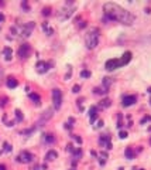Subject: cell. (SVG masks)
Instances as JSON below:
<instances>
[{"mask_svg": "<svg viewBox=\"0 0 151 170\" xmlns=\"http://www.w3.org/2000/svg\"><path fill=\"white\" fill-rule=\"evenodd\" d=\"M72 92L73 94H79V92H81V85H73Z\"/></svg>", "mask_w": 151, "mask_h": 170, "instance_id": "4dcf8cb0", "label": "cell"}, {"mask_svg": "<svg viewBox=\"0 0 151 170\" xmlns=\"http://www.w3.org/2000/svg\"><path fill=\"white\" fill-rule=\"evenodd\" d=\"M99 143L102 146H105L106 149H112V142H110V136L109 135H102L99 139Z\"/></svg>", "mask_w": 151, "mask_h": 170, "instance_id": "8fae6325", "label": "cell"}, {"mask_svg": "<svg viewBox=\"0 0 151 170\" xmlns=\"http://www.w3.org/2000/svg\"><path fill=\"white\" fill-rule=\"evenodd\" d=\"M107 89H105V88L102 87V88H95V89H93V94H96V95H106V94H107Z\"/></svg>", "mask_w": 151, "mask_h": 170, "instance_id": "603a6c76", "label": "cell"}, {"mask_svg": "<svg viewBox=\"0 0 151 170\" xmlns=\"http://www.w3.org/2000/svg\"><path fill=\"white\" fill-rule=\"evenodd\" d=\"M131 55H133V54H131L130 51H126V53H124V54H123V57L120 58V63H122V67L130 63V60H131Z\"/></svg>", "mask_w": 151, "mask_h": 170, "instance_id": "4fadbf2b", "label": "cell"}, {"mask_svg": "<svg viewBox=\"0 0 151 170\" xmlns=\"http://www.w3.org/2000/svg\"><path fill=\"white\" fill-rule=\"evenodd\" d=\"M146 122H151V116H146L141 119V123H146Z\"/></svg>", "mask_w": 151, "mask_h": 170, "instance_id": "e575fe53", "label": "cell"}, {"mask_svg": "<svg viewBox=\"0 0 151 170\" xmlns=\"http://www.w3.org/2000/svg\"><path fill=\"white\" fill-rule=\"evenodd\" d=\"M112 82H113V79L107 78V77H106V78H103V81H102V87L109 91V88H110V85H112Z\"/></svg>", "mask_w": 151, "mask_h": 170, "instance_id": "d6986e66", "label": "cell"}, {"mask_svg": "<svg viewBox=\"0 0 151 170\" xmlns=\"http://www.w3.org/2000/svg\"><path fill=\"white\" fill-rule=\"evenodd\" d=\"M124 156L127 157L128 160H133L134 157H136V152H134V150L131 149V147H127V149L124 150Z\"/></svg>", "mask_w": 151, "mask_h": 170, "instance_id": "e0dca14e", "label": "cell"}, {"mask_svg": "<svg viewBox=\"0 0 151 170\" xmlns=\"http://www.w3.org/2000/svg\"><path fill=\"white\" fill-rule=\"evenodd\" d=\"M86 26H88V24H86V21H82V23L79 24V27H81V28H85V27H86Z\"/></svg>", "mask_w": 151, "mask_h": 170, "instance_id": "d590c367", "label": "cell"}, {"mask_svg": "<svg viewBox=\"0 0 151 170\" xmlns=\"http://www.w3.org/2000/svg\"><path fill=\"white\" fill-rule=\"evenodd\" d=\"M110 105H112V101H110L109 98H106V99H102L100 104H99V106H100V108H109Z\"/></svg>", "mask_w": 151, "mask_h": 170, "instance_id": "cb8c5ba5", "label": "cell"}, {"mask_svg": "<svg viewBox=\"0 0 151 170\" xmlns=\"http://www.w3.org/2000/svg\"><path fill=\"white\" fill-rule=\"evenodd\" d=\"M91 155H92V156H97V153L95 152V150H92V152H91Z\"/></svg>", "mask_w": 151, "mask_h": 170, "instance_id": "60d3db41", "label": "cell"}, {"mask_svg": "<svg viewBox=\"0 0 151 170\" xmlns=\"http://www.w3.org/2000/svg\"><path fill=\"white\" fill-rule=\"evenodd\" d=\"M2 74H3V71H2V68H0V78H2Z\"/></svg>", "mask_w": 151, "mask_h": 170, "instance_id": "ee69618b", "label": "cell"}, {"mask_svg": "<svg viewBox=\"0 0 151 170\" xmlns=\"http://www.w3.org/2000/svg\"><path fill=\"white\" fill-rule=\"evenodd\" d=\"M72 155H73V159H75V162H76L79 157L83 155V152H82V149H81V147H78V149H73Z\"/></svg>", "mask_w": 151, "mask_h": 170, "instance_id": "44dd1931", "label": "cell"}, {"mask_svg": "<svg viewBox=\"0 0 151 170\" xmlns=\"http://www.w3.org/2000/svg\"><path fill=\"white\" fill-rule=\"evenodd\" d=\"M136 102H137L136 95H126V97H123V106H131Z\"/></svg>", "mask_w": 151, "mask_h": 170, "instance_id": "30bf717a", "label": "cell"}, {"mask_svg": "<svg viewBox=\"0 0 151 170\" xmlns=\"http://www.w3.org/2000/svg\"><path fill=\"white\" fill-rule=\"evenodd\" d=\"M32 159H34V156H32L31 153L27 152V150H23V152L17 156L16 160H17L18 163H30V162H32Z\"/></svg>", "mask_w": 151, "mask_h": 170, "instance_id": "5b68a950", "label": "cell"}, {"mask_svg": "<svg viewBox=\"0 0 151 170\" xmlns=\"http://www.w3.org/2000/svg\"><path fill=\"white\" fill-rule=\"evenodd\" d=\"M30 54H31V46H30V44L24 43V44H21V46L18 47L17 55L20 57V58H21V60H26V58H28V57H30Z\"/></svg>", "mask_w": 151, "mask_h": 170, "instance_id": "3957f363", "label": "cell"}, {"mask_svg": "<svg viewBox=\"0 0 151 170\" xmlns=\"http://www.w3.org/2000/svg\"><path fill=\"white\" fill-rule=\"evenodd\" d=\"M34 27H35L34 21H30V23H27L26 26H23V31H21V36H23V37H30V36H31V31L34 30Z\"/></svg>", "mask_w": 151, "mask_h": 170, "instance_id": "9c48e42d", "label": "cell"}, {"mask_svg": "<svg viewBox=\"0 0 151 170\" xmlns=\"http://www.w3.org/2000/svg\"><path fill=\"white\" fill-rule=\"evenodd\" d=\"M102 125H103V122H102V120H99V122H97V125H96V128H102Z\"/></svg>", "mask_w": 151, "mask_h": 170, "instance_id": "f35d334b", "label": "cell"}, {"mask_svg": "<svg viewBox=\"0 0 151 170\" xmlns=\"http://www.w3.org/2000/svg\"><path fill=\"white\" fill-rule=\"evenodd\" d=\"M30 99H31L35 105H40V102H41V97H40L38 94H30Z\"/></svg>", "mask_w": 151, "mask_h": 170, "instance_id": "ffe728a7", "label": "cell"}, {"mask_svg": "<svg viewBox=\"0 0 151 170\" xmlns=\"http://www.w3.org/2000/svg\"><path fill=\"white\" fill-rule=\"evenodd\" d=\"M51 116H52V111H51V109L45 111V112H44V115H42V118L40 119V122L37 123V126H42V123H45V122L50 119Z\"/></svg>", "mask_w": 151, "mask_h": 170, "instance_id": "7c38bea8", "label": "cell"}, {"mask_svg": "<svg viewBox=\"0 0 151 170\" xmlns=\"http://www.w3.org/2000/svg\"><path fill=\"white\" fill-rule=\"evenodd\" d=\"M91 75L92 74L89 69H82V71H81V78H89Z\"/></svg>", "mask_w": 151, "mask_h": 170, "instance_id": "484cf974", "label": "cell"}, {"mask_svg": "<svg viewBox=\"0 0 151 170\" xmlns=\"http://www.w3.org/2000/svg\"><path fill=\"white\" fill-rule=\"evenodd\" d=\"M3 150H5V152H11V145L7 143V142H5L3 143Z\"/></svg>", "mask_w": 151, "mask_h": 170, "instance_id": "83f0119b", "label": "cell"}, {"mask_svg": "<svg viewBox=\"0 0 151 170\" xmlns=\"http://www.w3.org/2000/svg\"><path fill=\"white\" fill-rule=\"evenodd\" d=\"M119 170H123V169H122V167H120V169H119Z\"/></svg>", "mask_w": 151, "mask_h": 170, "instance_id": "f6af8a7d", "label": "cell"}, {"mask_svg": "<svg viewBox=\"0 0 151 170\" xmlns=\"http://www.w3.org/2000/svg\"><path fill=\"white\" fill-rule=\"evenodd\" d=\"M42 30L45 31L47 36H52V34H54V30H52V28H51L47 23H42Z\"/></svg>", "mask_w": 151, "mask_h": 170, "instance_id": "7402d4cb", "label": "cell"}, {"mask_svg": "<svg viewBox=\"0 0 151 170\" xmlns=\"http://www.w3.org/2000/svg\"><path fill=\"white\" fill-rule=\"evenodd\" d=\"M6 85H7V87L9 88H11V89H13V88H16L18 85V81L16 78H14V77H9V78L6 79Z\"/></svg>", "mask_w": 151, "mask_h": 170, "instance_id": "5bb4252c", "label": "cell"}, {"mask_svg": "<svg viewBox=\"0 0 151 170\" xmlns=\"http://www.w3.org/2000/svg\"><path fill=\"white\" fill-rule=\"evenodd\" d=\"M99 28H92L91 31H88L86 37H85V44L89 50H93V48H96L97 44H99Z\"/></svg>", "mask_w": 151, "mask_h": 170, "instance_id": "7a4b0ae2", "label": "cell"}, {"mask_svg": "<svg viewBox=\"0 0 151 170\" xmlns=\"http://www.w3.org/2000/svg\"><path fill=\"white\" fill-rule=\"evenodd\" d=\"M103 11H105V17L103 21H119L126 26H131L134 23V16L130 11L124 10L122 6L116 5V3H106L103 6Z\"/></svg>", "mask_w": 151, "mask_h": 170, "instance_id": "6da1fadb", "label": "cell"}, {"mask_svg": "<svg viewBox=\"0 0 151 170\" xmlns=\"http://www.w3.org/2000/svg\"><path fill=\"white\" fill-rule=\"evenodd\" d=\"M51 64H48V63H45V61H38L35 64V68H37V72H40V74H44L47 72L48 69H50Z\"/></svg>", "mask_w": 151, "mask_h": 170, "instance_id": "ba28073f", "label": "cell"}, {"mask_svg": "<svg viewBox=\"0 0 151 170\" xmlns=\"http://www.w3.org/2000/svg\"><path fill=\"white\" fill-rule=\"evenodd\" d=\"M120 67H122V63H120V60H116V58L107 60L105 64V68L107 69V71H113V69L120 68Z\"/></svg>", "mask_w": 151, "mask_h": 170, "instance_id": "52a82bcc", "label": "cell"}, {"mask_svg": "<svg viewBox=\"0 0 151 170\" xmlns=\"http://www.w3.org/2000/svg\"><path fill=\"white\" fill-rule=\"evenodd\" d=\"M71 170H75V169H71Z\"/></svg>", "mask_w": 151, "mask_h": 170, "instance_id": "bcb514c9", "label": "cell"}, {"mask_svg": "<svg viewBox=\"0 0 151 170\" xmlns=\"http://www.w3.org/2000/svg\"><path fill=\"white\" fill-rule=\"evenodd\" d=\"M72 139L78 143V145H82V138H79L78 135H72Z\"/></svg>", "mask_w": 151, "mask_h": 170, "instance_id": "f1b7e54d", "label": "cell"}, {"mask_svg": "<svg viewBox=\"0 0 151 170\" xmlns=\"http://www.w3.org/2000/svg\"><path fill=\"white\" fill-rule=\"evenodd\" d=\"M32 170H40V166L37 165V166H35V167H34V169H32Z\"/></svg>", "mask_w": 151, "mask_h": 170, "instance_id": "7bdbcfd3", "label": "cell"}, {"mask_svg": "<svg viewBox=\"0 0 151 170\" xmlns=\"http://www.w3.org/2000/svg\"><path fill=\"white\" fill-rule=\"evenodd\" d=\"M73 13V9H71V7H64V9L61 10L60 13H58V20H61V21H65V20H68L71 16H72Z\"/></svg>", "mask_w": 151, "mask_h": 170, "instance_id": "8992f818", "label": "cell"}, {"mask_svg": "<svg viewBox=\"0 0 151 170\" xmlns=\"http://www.w3.org/2000/svg\"><path fill=\"white\" fill-rule=\"evenodd\" d=\"M119 136H120V139H126L127 138V132H126V130H120Z\"/></svg>", "mask_w": 151, "mask_h": 170, "instance_id": "1f68e13d", "label": "cell"}, {"mask_svg": "<svg viewBox=\"0 0 151 170\" xmlns=\"http://www.w3.org/2000/svg\"><path fill=\"white\" fill-rule=\"evenodd\" d=\"M21 7H23L24 10H27V11H28V10H30V6H28V3H27V2H23V3H21Z\"/></svg>", "mask_w": 151, "mask_h": 170, "instance_id": "d6a6232c", "label": "cell"}, {"mask_svg": "<svg viewBox=\"0 0 151 170\" xmlns=\"http://www.w3.org/2000/svg\"><path fill=\"white\" fill-rule=\"evenodd\" d=\"M147 91H148V94H150V95H151V88H148ZM150 104H151V98H150Z\"/></svg>", "mask_w": 151, "mask_h": 170, "instance_id": "b9f144b4", "label": "cell"}, {"mask_svg": "<svg viewBox=\"0 0 151 170\" xmlns=\"http://www.w3.org/2000/svg\"><path fill=\"white\" fill-rule=\"evenodd\" d=\"M3 57H5L6 61H10L11 57H13V50H11L10 47H6L5 50H3Z\"/></svg>", "mask_w": 151, "mask_h": 170, "instance_id": "2e32d148", "label": "cell"}, {"mask_svg": "<svg viewBox=\"0 0 151 170\" xmlns=\"http://www.w3.org/2000/svg\"><path fill=\"white\" fill-rule=\"evenodd\" d=\"M16 118H17L18 122H21V120H23V114H21V111L20 109H16Z\"/></svg>", "mask_w": 151, "mask_h": 170, "instance_id": "4316f807", "label": "cell"}, {"mask_svg": "<svg viewBox=\"0 0 151 170\" xmlns=\"http://www.w3.org/2000/svg\"><path fill=\"white\" fill-rule=\"evenodd\" d=\"M140 170H143V169H140Z\"/></svg>", "mask_w": 151, "mask_h": 170, "instance_id": "7dc6e473", "label": "cell"}, {"mask_svg": "<svg viewBox=\"0 0 151 170\" xmlns=\"http://www.w3.org/2000/svg\"><path fill=\"white\" fill-rule=\"evenodd\" d=\"M58 157V153L55 152V150H48L47 152V155H45V160L48 162V160H55Z\"/></svg>", "mask_w": 151, "mask_h": 170, "instance_id": "ac0fdd59", "label": "cell"}, {"mask_svg": "<svg viewBox=\"0 0 151 170\" xmlns=\"http://www.w3.org/2000/svg\"><path fill=\"white\" fill-rule=\"evenodd\" d=\"M0 170H7V167H6V165H0Z\"/></svg>", "mask_w": 151, "mask_h": 170, "instance_id": "ab89813d", "label": "cell"}, {"mask_svg": "<svg viewBox=\"0 0 151 170\" xmlns=\"http://www.w3.org/2000/svg\"><path fill=\"white\" fill-rule=\"evenodd\" d=\"M71 77H72V69L69 68V69H68V72H66V75H65V79L68 81V79L71 78Z\"/></svg>", "mask_w": 151, "mask_h": 170, "instance_id": "836d02e7", "label": "cell"}, {"mask_svg": "<svg viewBox=\"0 0 151 170\" xmlns=\"http://www.w3.org/2000/svg\"><path fill=\"white\" fill-rule=\"evenodd\" d=\"M89 115H91V123L93 125V122H95L96 118H97V108L96 106H91V109H89Z\"/></svg>", "mask_w": 151, "mask_h": 170, "instance_id": "9a60e30c", "label": "cell"}, {"mask_svg": "<svg viewBox=\"0 0 151 170\" xmlns=\"http://www.w3.org/2000/svg\"><path fill=\"white\" fill-rule=\"evenodd\" d=\"M44 140H45L47 143H54L55 142V138L52 133H45L44 135Z\"/></svg>", "mask_w": 151, "mask_h": 170, "instance_id": "d4e9b609", "label": "cell"}, {"mask_svg": "<svg viewBox=\"0 0 151 170\" xmlns=\"http://www.w3.org/2000/svg\"><path fill=\"white\" fill-rule=\"evenodd\" d=\"M3 21H5V16L0 13V23H3Z\"/></svg>", "mask_w": 151, "mask_h": 170, "instance_id": "74e56055", "label": "cell"}, {"mask_svg": "<svg viewBox=\"0 0 151 170\" xmlns=\"http://www.w3.org/2000/svg\"><path fill=\"white\" fill-rule=\"evenodd\" d=\"M50 14H51L50 7H44V9H42V16H50Z\"/></svg>", "mask_w": 151, "mask_h": 170, "instance_id": "f546056e", "label": "cell"}, {"mask_svg": "<svg viewBox=\"0 0 151 170\" xmlns=\"http://www.w3.org/2000/svg\"><path fill=\"white\" fill-rule=\"evenodd\" d=\"M52 102H54V108L55 109H60L62 105V92L58 88L52 89Z\"/></svg>", "mask_w": 151, "mask_h": 170, "instance_id": "277c9868", "label": "cell"}, {"mask_svg": "<svg viewBox=\"0 0 151 170\" xmlns=\"http://www.w3.org/2000/svg\"><path fill=\"white\" fill-rule=\"evenodd\" d=\"M68 123L72 126V123H75V119H73V118H69V119H68Z\"/></svg>", "mask_w": 151, "mask_h": 170, "instance_id": "8d00e7d4", "label": "cell"}]
</instances>
